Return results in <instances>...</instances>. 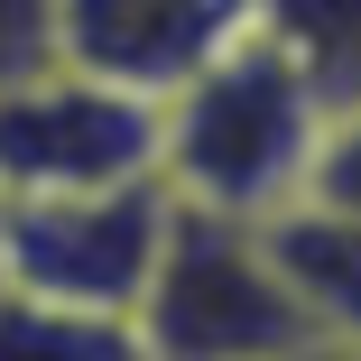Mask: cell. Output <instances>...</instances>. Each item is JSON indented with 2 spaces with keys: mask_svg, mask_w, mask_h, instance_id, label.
Here are the masks:
<instances>
[{
  "mask_svg": "<svg viewBox=\"0 0 361 361\" xmlns=\"http://www.w3.org/2000/svg\"><path fill=\"white\" fill-rule=\"evenodd\" d=\"M250 28L297 56L334 102H361V0H250Z\"/></svg>",
  "mask_w": 361,
  "mask_h": 361,
  "instance_id": "cell-7",
  "label": "cell"
},
{
  "mask_svg": "<svg viewBox=\"0 0 361 361\" xmlns=\"http://www.w3.org/2000/svg\"><path fill=\"white\" fill-rule=\"evenodd\" d=\"M130 176H158V102L111 93L75 65H37L0 93V204L93 195Z\"/></svg>",
  "mask_w": 361,
  "mask_h": 361,
  "instance_id": "cell-4",
  "label": "cell"
},
{
  "mask_svg": "<svg viewBox=\"0 0 361 361\" xmlns=\"http://www.w3.org/2000/svg\"><path fill=\"white\" fill-rule=\"evenodd\" d=\"M352 176V102H334L259 28L158 102V185L185 213L259 223L287 195Z\"/></svg>",
  "mask_w": 361,
  "mask_h": 361,
  "instance_id": "cell-1",
  "label": "cell"
},
{
  "mask_svg": "<svg viewBox=\"0 0 361 361\" xmlns=\"http://www.w3.org/2000/svg\"><path fill=\"white\" fill-rule=\"evenodd\" d=\"M167 185L130 176L93 195H19L0 204V287L37 306H75V315H121L149 287V259L167 241Z\"/></svg>",
  "mask_w": 361,
  "mask_h": 361,
  "instance_id": "cell-3",
  "label": "cell"
},
{
  "mask_svg": "<svg viewBox=\"0 0 361 361\" xmlns=\"http://www.w3.org/2000/svg\"><path fill=\"white\" fill-rule=\"evenodd\" d=\"M250 232H259V250L278 259V278L306 297V315L352 343V334H361V204H352V176L287 195L278 213H259Z\"/></svg>",
  "mask_w": 361,
  "mask_h": 361,
  "instance_id": "cell-6",
  "label": "cell"
},
{
  "mask_svg": "<svg viewBox=\"0 0 361 361\" xmlns=\"http://www.w3.org/2000/svg\"><path fill=\"white\" fill-rule=\"evenodd\" d=\"M130 334H139V361H297V352L343 343L306 315V297L278 278L250 223L185 213V204L167 213Z\"/></svg>",
  "mask_w": 361,
  "mask_h": 361,
  "instance_id": "cell-2",
  "label": "cell"
},
{
  "mask_svg": "<svg viewBox=\"0 0 361 361\" xmlns=\"http://www.w3.org/2000/svg\"><path fill=\"white\" fill-rule=\"evenodd\" d=\"M297 361H352V343H324V352H297Z\"/></svg>",
  "mask_w": 361,
  "mask_h": 361,
  "instance_id": "cell-10",
  "label": "cell"
},
{
  "mask_svg": "<svg viewBox=\"0 0 361 361\" xmlns=\"http://www.w3.org/2000/svg\"><path fill=\"white\" fill-rule=\"evenodd\" d=\"M232 37H250V0H56V65L167 102Z\"/></svg>",
  "mask_w": 361,
  "mask_h": 361,
  "instance_id": "cell-5",
  "label": "cell"
},
{
  "mask_svg": "<svg viewBox=\"0 0 361 361\" xmlns=\"http://www.w3.org/2000/svg\"><path fill=\"white\" fill-rule=\"evenodd\" d=\"M56 65V0H0V93Z\"/></svg>",
  "mask_w": 361,
  "mask_h": 361,
  "instance_id": "cell-9",
  "label": "cell"
},
{
  "mask_svg": "<svg viewBox=\"0 0 361 361\" xmlns=\"http://www.w3.org/2000/svg\"><path fill=\"white\" fill-rule=\"evenodd\" d=\"M0 361H139V334L121 315H75L0 287Z\"/></svg>",
  "mask_w": 361,
  "mask_h": 361,
  "instance_id": "cell-8",
  "label": "cell"
}]
</instances>
